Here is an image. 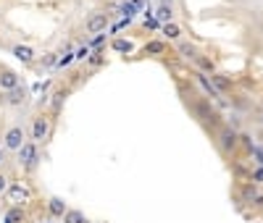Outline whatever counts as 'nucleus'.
Segmentation results:
<instances>
[{"mask_svg": "<svg viewBox=\"0 0 263 223\" xmlns=\"http://www.w3.org/2000/svg\"><path fill=\"white\" fill-rule=\"evenodd\" d=\"M53 134V116L40 110V113L32 116V124H29V142L34 145H45Z\"/></svg>", "mask_w": 263, "mask_h": 223, "instance_id": "nucleus-1", "label": "nucleus"}, {"mask_svg": "<svg viewBox=\"0 0 263 223\" xmlns=\"http://www.w3.org/2000/svg\"><path fill=\"white\" fill-rule=\"evenodd\" d=\"M16 163H18V168L21 171H27V173H32L37 166H40V160H42V155H40V145H34V142H24L21 145V150L16 152Z\"/></svg>", "mask_w": 263, "mask_h": 223, "instance_id": "nucleus-2", "label": "nucleus"}, {"mask_svg": "<svg viewBox=\"0 0 263 223\" xmlns=\"http://www.w3.org/2000/svg\"><path fill=\"white\" fill-rule=\"evenodd\" d=\"M27 139H29V131L21 126V124H11V126L3 131V142H0V145L6 147V152H18L21 145H24Z\"/></svg>", "mask_w": 263, "mask_h": 223, "instance_id": "nucleus-3", "label": "nucleus"}, {"mask_svg": "<svg viewBox=\"0 0 263 223\" xmlns=\"http://www.w3.org/2000/svg\"><path fill=\"white\" fill-rule=\"evenodd\" d=\"M111 27V13L108 11H92L90 16L84 18V32L87 34H103Z\"/></svg>", "mask_w": 263, "mask_h": 223, "instance_id": "nucleus-4", "label": "nucleus"}, {"mask_svg": "<svg viewBox=\"0 0 263 223\" xmlns=\"http://www.w3.org/2000/svg\"><path fill=\"white\" fill-rule=\"evenodd\" d=\"M216 142H218V147H221L224 155H232L237 150V145H239V134L232 126H224V129L216 131Z\"/></svg>", "mask_w": 263, "mask_h": 223, "instance_id": "nucleus-5", "label": "nucleus"}, {"mask_svg": "<svg viewBox=\"0 0 263 223\" xmlns=\"http://www.w3.org/2000/svg\"><path fill=\"white\" fill-rule=\"evenodd\" d=\"M11 55L21 63V66H34L37 63V58H40V53L32 48V45H24V42H16V45H11Z\"/></svg>", "mask_w": 263, "mask_h": 223, "instance_id": "nucleus-6", "label": "nucleus"}, {"mask_svg": "<svg viewBox=\"0 0 263 223\" xmlns=\"http://www.w3.org/2000/svg\"><path fill=\"white\" fill-rule=\"evenodd\" d=\"M6 194H8V199H11L16 208H21L24 202H29V199H32V189H29L27 184H21V181H13Z\"/></svg>", "mask_w": 263, "mask_h": 223, "instance_id": "nucleus-7", "label": "nucleus"}, {"mask_svg": "<svg viewBox=\"0 0 263 223\" xmlns=\"http://www.w3.org/2000/svg\"><path fill=\"white\" fill-rule=\"evenodd\" d=\"M16 87H21V76L13 69H3L0 66V92H11Z\"/></svg>", "mask_w": 263, "mask_h": 223, "instance_id": "nucleus-8", "label": "nucleus"}, {"mask_svg": "<svg viewBox=\"0 0 263 223\" xmlns=\"http://www.w3.org/2000/svg\"><path fill=\"white\" fill-rule=\"evenodd\" d=\"M27 89H24V84L21 87H16V89H11V92H3V103L8 105V108H21V105H27Z\"/></svg>", "mask_w": 263, "mask_h": 223, "instance_id": "nucleus-9", "label": "nucleus"}, {"mask_svg": "<svg viewBox=\"0 0 263 223\" xmlns=\"http://www.w3.org/2000/svg\"><path fill=\"white\" fill-rule=\"evenodd\" d=\"M192 76H195V82L200 84V89L208 95V97H213V100H218L221 97V92H218V89L213 87V82H211V76L208 74H203V71H192Z\"/></svg>", "mask_w": 263, "mask_h": 223, "instance_id": "nucleus-10", "label": "nucleus"}, {"mask_svg": "<svg viewBox=\"0 0 263 223\" xmlns=\"http://www.w3.org/2000/svg\"><path fill=\"white\" fill-rule=\"evenodd\" d=\"M69 92H71V89H55L53 95H48V97H50L48 103H50V116H53V118L61 113V108H63L66 97H69Z\"/></svg>", "mask_w": 263, "mask_h": 223, "instance_id": "nucleus-11", "label": "nucleus"}, {"mask_svg": "<svg viewBox=\"0 0 263 223\" xmlns=\"http://www.w3.org/2000/svg\"><path fill=\"white\" fill-rule=\"evenodd\" d=\"M69 210V205H66V199L63 197H48V215L50 218H63V213Z\"/></svg>", "mask_w": 263, "mask_h": 223, "instance_id": "nucleus-12", "label": "nucleus"}, {"mask_svg": "<svg viewBox=\"0 0 263 223\" xmlns=\"http://www.w3.org/2000/svg\"><path fill=\"white\" fill-rule=\"evenodd\" d=\"M111 50L119 53V55H132V53H135V42L124 39V37H114L111 39Z\"/></svg>", "mask_w": 263, "mask_h": 223, "instance_id": "nucleus-13", "label": "nucleus"}, {"mask_svg": "<svg viewBox=\"0 0 263 223\" xmlns=\"http://www.w3.org/2000/svg\"><path fill=\"white\" fill-rule=\"evenodd\" d=\"M177 53H179L184 60H197V58H200L197 48H195L192 42H187V39H179V42H177Z\"/></svg>", "mask_w": 263, "mask_h": 223, "instance_id": "nucleus-14", "label": "nucleus"}, {"mask_svg": "<svg viewBox=\"0 0 263 223\" xmlns=\"http://www.w3.org/2000/svg\"><path fill=\"white\" fill-rule=\"evenodd\" d=\"M153 16H156L161 24H168V21H174V6H168V3H158L156 8H153Z\"/></svg>", "mask_w": 263, "mask_h": 223, "instance_id": "nucleus-15", "label": "nucleus"}, {"mask_svg": "<svg viewBox=\"0 0 263 223\" xmlns=\"http://www.w3.org/2000/svg\"><path fill=\"white\" fill-rule=\"evenodd\" d=\"M168 48H166V42L163 39H150L142 45V55H163Z\"/></svg>", "mask_w": 263, "mask_h": 223, "instance_id": "nucleus-16", "label": "nucleus"}, {"mask_svg": "<svg viewBox=\"0 0 263 223\" xmlns=\"http://www.w3.org/2000/svg\"><path fill=\"white\" fill-rule=\"evenodd\" d=\"M161 32H163V37H166L168 42H179V39H182V27L177 24V21H168V24H163Z\"/></svg>", "mask_w": 263, "mask_h": 223, "instance_id": "nucleus-17", "label": "nucleus"}, {"mask_svg": "<svg viewBox=\"0 0 263 223\" xmlns=\"http://www.w3.org/2000/svg\"><path fill=\"white\" fill-rule=\"evenodd\" d=\"M140 13V8L132 3V0H121V3L116 6V16H126V18H135Z\"/></svg>", "mask_w": 263, "mask_h": 223, "instance_id": "nucleus-18", "label": "nucleus"}, {"mask_svg": "<svg viewBox=\"0 0 263 223\" xmlns=\"http://www.w3.org/2000/svg\"><path fill=\"white\" fill-rule=\"evenodd\" d=\"M63 223H87V218H84V213L79 210V208H69L63 213V218H61Z\"/></svg>", "mask_w": 263, "mask_h": 223, "instance_id": "nucleus-19", "label": "nucleus"}, {"mask_svg": "<svg viewBox=\"0 0 263 223\" xmlns=\"http://www.w3.org/2000/svg\"><path fill=\"white\" fill-rule=\"evenodd\" d=\"M211 82H213V87L218 89V92H227V89L232 87V79H227L224 74H211Z\"/></svg>", "mask_w": 263, "mask_h": 223, "instance_id": "nucleus-20", "label": "nucleus"}, {"mask_svg": "<svg viewBox=\"0 0 263 223\" xmlns=\"http://www.w3.org/2000/svg\"><path fill=\"white\" fill-rule=\"evenodd\" d=\"M3 223H24V210L21 208H11L8 213H6V218H3Z\"/></svg>", "mask_w": 263, "mask_h": 223, "instance_id": "nucleus-21", "label": "nucleus"}, {"mask_svg": "<svg viewBox=\"0 0 263 223\" xmlns=\"http://www.w3.org/2000/svg\"><path fill=\"white\" fill-rule=\"evenodd\" d=\"M71 63H77V60H74V50L69 48L66 53H61V55H58V63H55V69H69Z\"/></svg>", "mask_w": 263, "mask_h": 223, "instance_id": "nucleus-22", "label": "nucleus"}, {"mask_svg": "<svg viewBox=\"0 0 263 223\" xmlns=\"http://www.w3.org/2000/svg\"><path fill=\"white\" fill-rule=\"evenodd\" d=\"M132 24H135V18L119 16V21H116V24H111V27H108V32H111V34H119L121 29H126V27H132Z\"/></svg>", "mask_w": 263, "mask_h": 223, "instance_id": "nucleus-23", "label": "nucleus"}, {"mask_svg": "<svg viewBox=\"0 0 263 223\" xmlns=\"http://www.w3.org/2000/svg\"><path fill=\"white\" fill-rule=\"evenodd\" d=\"M87 63H90L92 69H98V66H103V63H105V50H103V48L92 50V53H90V58H87Z\"/></svg>", "mask_w": 263, "mask_h": 223, "instance_id": "nucleus-24", "label": "nucleus"}, {"mask_svg": "<svg viewBox=\"0 0 263 223\" xmlns=\"http://www.w3.org/2000/svg\"><path fill=\"white\" fill-rule=\"evenodd\" d=\"M195 63L200 66V71H203V74H208V76H211V74H216V66H213V60H211V58H203V55H200Z\"/></svg>", "mask_w": 263, "mask_h": 223, "instance_id": "nucleus-25", "label": "nucleus"}, {"mask_svg": "<svg viewBox=\"0 0 263 223\" xmlns=\"http://www.w3.org/2000/svg\"><path fill=\"white\" fill-rule=\"evenodd\" d=\"M142 24H145V29H150V32H158V29L163 27L161 21H158L156 16H153V13H150V16H142Z\"/></svg>", "mask_w": 263, "mask_h": 223, "instance_id": "nucleus-26", "label": "nucleus"}, {"mask_svg": "<svg viewBox=\"0 0 263 223\" xmlns=\"http://www.w3.org/2000/svg\"><path fill=\"white\" fill-rule=\"evenodd\" d=\"M90 53H92V50H90V45H82V48H77V50H74V60H77V63H82V60L90 58Z\"/></svg>", "mask_w": 263, "mask_h": 223, "instance_id": "nucleus-27", "label": "nucleus"}, {"mask_svg": "<svg viewBox=\"0 0 263 223\" xmlns=\"http://www.w3.org/2000/svg\"><path fill=\"white\" fill-rule=\"evenodd\" d=\"M242 194H245L248 202H255V199H260V197H258V187H255V184H248V187L242 189Z\"/></svg>", "mask_w": 263, "mask_h": 223, "instance_id": "nucleus-28", "label": "nucleus"}, {"mask_svg": "<svg viewBox=\"0 0 263 223\" xmlns=\"http://www.w3.org/2000/svg\"><path fill=\"white\" fill-rule=\"evenodd\" d=\"M105 37H108L105 32H103V34H92V39L87 42V45H90V50H98V48H103V42H105Z\"/></svg>", "mask_w": 263, "mask_h": 223, "instance_id": "nucleus-29", "label": "nucleus"}, {"mask_svg": "<svg viewBox=\"0 0 263 223\" xmlns=\"http://www.w3.org/2000/svg\"><path fill=\"white\" fill-rule=\"evenodd\" d=\"M8 187H11V178H8L3 171H0V194H6V192H8Z\"/></svg>", "mask_w": 263, "mask_h": 223, "instance_id": "nucleus-30", "label": "nucleus"}, {"mask_svg": "<svg viewBox=\"0 0 263 223\" xmlns=\"http://www.w3.org/2000/svg\"><path fill=\"white\" fill-rule=\"evenodd\" d=\"M253 184H263V168H260V166H258L255 173H253Z\"/></svg>", "mask_w": 263, "mask_h": 223, "instance_id": "nucleus-31", "label": "nucleus"}, {"mask_svg": "<svg viewBox=\"0 0 263 223\" xmlns=\"http://www.w3.org/2000/svg\"><path fill=\"white\" fill-rule=\"evenodd\" d=\"M6 155H8V152H6V147L0 145V168H3V163H6Z\"/></svg>", "mask_w": 263, "mask_h": 223, "instance_id": "nucleus-32", "label": "nucleus"}, {"mask_svg": "<svg viewBox=\"0 0 263 223\" xmlns=\"http://www.w3.org/2000/svg\"><path fill=\"white\" fill-rule=\"evenodd\" d=\"M147 3H153V0H147ZM156 3H158V0H156Z\"/></svg>", "mask_w": 263, "mask_h": 223, "instance_id": "nucleus-33", "label": "nucleus"}]
</instances>
